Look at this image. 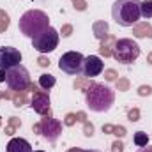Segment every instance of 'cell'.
<instances>
[{"label": "cell", "mask_w": 152, "mask_h": 152, "mask_svg": "<svg viewBox=\"0 0 152 152\" xmlns=\"http://www.w3.org/2000/svg\"><path fill=\"white\" fill-rule=\"evenodd\" d=\"M108 32V23L106 21H96L94 23V36L97 39H104Z\"/></svg>", "instance_id": "15"}, {"label": "cell", "mask_w": 152, "mask_h": 152, "mask_svg": "<svg viewBox=\"0 0 152 152\" xmlns=\"http://www.w3.org/2000/svg\"><path fill=\"white\" fill-rule=\"evenodd\" d=\"M39 133L48 140V142H57L58 140V136H60V133H62V124L58 122V120H55V118H51V117H44L42 120H41V124H39Z\"/></svg>", "instance_id": "8"}, {"label": "cell", "mask_w": 152, "mask_h": 152, "mask_svg": "<svg viewBox=\"0 0 152 152\" xmlns=\"http://www.w3.org/2000/svg\"><path fill=\"white\" fill-rule=\"evenodd\" d=\"M103 69H104V62L97 55H88L83 60V71H81V75L85 76V78H94V76L101 75Z\"/></svg>", "instance_id": "10"}, {"label": "cell", "mask_w": 152, "mask_h": 152, "mask_svg": "<svg viewBox=\"0 0 152 152\" xmlns=\"http://www.w3.org/2000/svg\"><path fill=\"white\" fill-rule=\"evenodd\" d=\"M92 134H94V126L85 122V136H92Z\"/></svg>", "instance_id": "19"}, {"label": "cell", "mask_w": 152, "mask_h": 152, "mask_svg": "<svg viewBox=\"0 0 152 152\" xmlns=\"http://www.w3.org/2000/svg\"><path fill=\"white\" fill-rule=\"evenodd\" d=\"M69 152H99V151H83V149H71Z\"/></svg>", "instance_id": "30"}, {"label": "cell", "mask_w": 152, "mask_h": 152, "mask_svg": "<svg viewBox=\"0 0 152 152\" xmlns=\"http://www.w3.org/2000/svg\"><path fill=\"white\" fill-rule=\"evenodd\" d=\"M18 27H20V32L25 37L34 39L37 37L42 30H46L50 27V18H48L46 12L39 11V9H30L20 18Z\"/></svg>", "instance_id": "3"}, {"label": "cell", "mask_w": 152, "mask_h": 152, "mask_svg": "<svg viewBox=\"0 0 152 152\" xmlns=\"http://www.w3.org/2000/svg\"><path fill=\"white\" fill-rule=\"evenodd\" d=\"M83 60L85 57L80 51H67L58 60V69L69 76H80L83 71Z\"/></svg>", "instance_id": "7"}, {"label": "cell", "mask_w": 152, "mask_h": 152, "mask_svg": "<svg viewBox=\"0 0 152 152\" xmlns=\"http://www.w3.org/2000/svg\"><path fill=\"white\" fill-rule=\"evenodd\" d=\"M85 101H87V106L90 112L104 113L113 106L115 92L104 83L90 81L88 87L85 88Z\"/></svg>", "instance_id": "1"}, {"label": "cell", "mask_w": 152, "mask_h": 152, "mask_svg": "<svg viewBox=\"0 0 152 152\" xmlns=\"http://www.w3.org/2000/svg\"><path fill=\"white\" fill-rule=\"evenodd\" d=\"M0 81H5V71L4 69L0 71Z\"/></svg>", "instance_id": "32"}, {"label": "cell", "mask_w": 152, "mask_h": 152, "mask_svg": "<svg viewBox=\"0 0 152 152\" xmlns=\"http://www.w3.org/2000/svg\"><path fill=\"white\" fill-rule=\"evenodd\" d=\"M5 83L11 90L16 92H23L28 85H30V75L27 71L25 66L18 64L11 69H5Z\"/></svg>", "instance_id": "5"}, {"label": "cell", "mask_w": 152, "mask_h": 152, "mask_svg": "<svg viewBox=\"0 0 152 152\" xmlns=\"http://www.w3.org/2000/svg\"><path fill=\"white\" fill-rule=\"evenodd\" d=\"M58 32L53 28V27H48L46 30H42L41 34H39L37 37L32 39V48L39 51V53H50V51H53V50H57V46H58Z\"/></svg>", "instance_id": "6"}, {"label": "cell", "mask_w": 152, "mask_h": 152, "mask_svg": "<svg viewBox=\"0 0 152 152\" xmlns=\"http://www.w3.org/2000/svg\"><path fill=\"white\" fill-rule=\"evenodd\" d=\"M112 57L120 64H133L138 57H140V46L136 41L133 39H118L115 41L113 50H112Z\"/></svg>", "instance_id": "4"}, {"label": "cell", "mask_w": 152, "mask_h": 152, "mask_svg": "<svg viewBox=\"0 0 152 152\" xmlns=\"http://www.w3.org/2000/svg\"><path fill=\"white\" fill-rule=\"evenodd\" d=\"M136 152H152V147H149V145H145V147H138V151Z\"/></svg>", "instance_id": "28"}, {"label": "cell", "mask_w": 152, "mask_h": 152, "mask_svg": "<svg viewBox=\"0 0 152 152\" xmlns=\"http://www.w3.org/2000/svg\"><path fill=\"white\" fill-rule=\"evenodd\" d=\"M138 110H131V112H129V120H131V122H136V120H138Z\"/></svg>", "instance_id": "21"}, {"label": "cell", "mask_w": 152, "mask_h": 152, "mask_svg": "<svg viewBox=\"0 0 152 152\" xmlns=\"http://www.w3.org/2000/svg\"><path fill=\"white\" fill-rule=\"evenodd\" d=\"M37 62H39V66H42V67H46V66H50V60H46L44 57H41V58H39Z\"/></svg>", "instance_id": "25"}, {"label": "cell", "mask_w": 152, "mask_h": 152, "mask_svg": "<svg viewBox=\"0 0 152 152\" xmlns=\"http://www.w3.org/2000/svg\"><path fill=\"white\" fill-rule=\"evenodd\" d=\"M138 94H140V96H151V94H152V88L149 87V85H147V87L143 85V87H140V88H138Z\"/></svg>", "instance_id": "18"}, {"label": "cell", "mask_w": 152, "mask_h": 152, "mask_svg": "<svg viewBox=\"0 0 152 152\" xmlns=\"http://www.w3.org/2000/svg\"><path fill=\"white\" fill-rule=\"evenodd\" d=\"M21 62V53L20 50L12 48V46H4L0 48V67L5 71V69H11L14 66H18Z\"/></svg>", "instance_id": "9"}, {"label": "cell", "mask_w": 152, "mask_h": 152, "mask_svg": "<svg viewBox=\"0 0 152 152\" xmlns=\"http://www.w3.org/2000/svg\"><path fill=\"white\" fill-rule=\"evenodd\" d=\"M23 101H25V97H23V94H21L20 97H16V99H14V104H16V106H21V103H23Z\"/></svg>", "instance_id": "26"}, {"label": "cell", "mask_w": 152, "mask_h": 152, "mask_svg": "<svg viewBox=\"0 0 152 152\" xmlns=\"http://www.w3.org/2000/svg\"><path fill=\"white\" fill-rule=\"evenodd\" d=\"M112 18L120 27H134L142 18V0H115Z\"/></svg>", "instance_id": "2"}, {"label": "cell", "mask_w": 152, "mask_h": 152, "mask_svg": "<svg viewBox=\"0 0 152 152\" xmlns=\"http://www.w3.org/2000/svg\"><path fill=\"white\" fill-rule=\"evenodd\" d=\"M75 120H76V115H73V113H69L67 117H66V124H67V126H73Z\"/></svg>", "instance_id": "22"}, {"label": "cell", "mask_w": 152, "mask_h": 152, "mask_svg": "<svg viewBox=\"0 0 152 152\" xmlns=\"http://www.w3.org/2000/svg\"><path fill=\"white\" fill-rule=\"evenodd\" d=\"M113 131H115L117 136H124V134H126V129H124V127H113Z\"/></svg>", "instance_id": "23"}, {"label": "cell", "mask_w": 152, "mask_h": 152, "mask_svg": "<svg viewBox=\"0 0 152 152\" xmlns=\"http://www.w3.org/2000/svg\"><path fill=\"white\" fill-rule=\"evenodd\" d=\"M117 85H118V87H120V88H124V90H126V88H127V83H126V81H118V83H117Z\"/></svg>", "instance_id": "31"}, {"label": "cell", "mask_w": 152, "mask_h": 152, "mask_svg": "<svg viewBox=\"0 0 152 152\" xmlns=\"http://www.w3.org/2000/svg\"><path fill=\"white\" fill-rule=\"evenodd\" d=\"M55 83H57L55 76L50 75V73H46V75H41V76H39V85H41L44 90H50L51 87H55Z\"/></svg>", "instance_id": "14"}, {"label": "cell", "mask_w": 152, "mask_h": 152, "mask_svg": "<svg viewBox=\"0 0 152 152\" xmlns=\"http://www.w3.org/2000/svg\"><path fill=\"white\" fill-rule=\"evenodd\" d=\"M149 64H152V53L149 55Z\"/></svg>", "instance_id": "33"}, {"label": "cell", "mask_w": 152, "mask_h": 152, "mask_svg": "<svg viewBox=\"0 0 152 152\" xmlns=\"http://www.w3.org/2000/svg\"><path fill=\"white\" fill-rule=\"evenodd\" d=\"M136 37H152V27L149 23H140L134 27V32H133Z\"/></svg>", "instance_id": "13"}, {"label": "cell", "mask_w": 152, "mask_h": 152, "mask_svg": "<svg viewBox=\"0 0 152 152\" xmlns=\"http://www.w3.org/2000/svg\"><path fill=\"white\" fill-rule=\"evenodd\" d=\"M62 36H64V37L71 36V27H64V30H62Z\"/></svg>", "instance_id": "29"}, {"label": "cell", "mask_w": 152, "mask_h": 152, "mask_svg": "<svg viewBox=\"0 0 152 152\" xmlns=\"http://www.w3.org/2000/svg\"><path fill=\"white\" fill-rule=\"evenodd\" d=\"M122 149H124V145H122L120 142H115L113 143V151L115 152H122Z\"/></svg>", "instance_id": "24"}, {"label": "cell", "mask_w": 152, "mask_h": 152, "mask_svg": "<svg viewBox=\"0 0 152 152\" xmlns=\"http://www.w3.org/2000/svg\"><path fill=\"white\" fill-rule=\"evenodd\" d=\"M32 108L34 112H37L41 115H46L50 110V97L46 94H36L32 99Z\"/></svg>", "instance_id": "11"}, {"label": "cell", "mask_w": 152, "mask_h": 152, "mask_svg": "<svg viewBox=\"0 0 152 152\" xmlns=\"http://www.w3.org/2000/svg\"><path fill=\"white\" fill-rule=\"evenodd\" d=\"M75 2V7H78L80 11H85V7H87V4L83 2V0H73Z\"/></svg>", "instance_id": "20"}, {"label": "cell", "mask_w": 152, "mask_h": 152, "mask_svg": "<svg viewBox=\"0 0 152 152\" xmlns=\"http://www.w3.org/2000/svg\"><path fill=\"white\" fill-rule=\"evenodd\" d=\"M5 152H34V151H32V147H30V143L27 140H23V138H12L7 143Z\"/></svg>", "instance_id": "12"}, {"label": "cell", "mask_w": 152, "mask_h": 152, "mask_svg": "<svg viewBox=\"0 0 152 152\" xmlns=\"http://www.w3.org/2000/svg\"><path fill=\"white\" fill-rule=\"evenodd\" d=\"M115 78H117L115 71H108V73H106V80H110V81H112V80H115Z\"/></svg>", "instance_id": "27"}, {"label": "cell", "mask_w": 152, "mask_h": 152, "mask_svg": "<svg viewBox=\"0 0 152 152\" xmlns=\"http://www.w3.org/2000/svg\"><path fill=\"white\" fill-rule=\"evenodd\" d=\"M34 152H44V151H34Z\"/></svg>", "instance_id": "34"}, {"label": "cell", "mask_w": 152, "mask_h": 152, "mask_svg": "<svg viewBox=\"0 0 152 152\" xmlns=\"http://www.w3.org/2000/svg\"><path fill=\"white\" fill-rule=\"evenodd\" d=\"M142 18H145V20L152 18V0L142 2Z\"/></svg>", "instance_id": "17"}, {"label": "cell", "mask_w": 152, "mask_h": 152, "mask_svg": "<svg viewBox=\"0 0 152 152\" xmlns=\"http://www.w3.org/2000/svg\"><path fill=\"white\" fill-rule=\"evenodd\" d=\"M133 142H134V145H136V147H145V145L149 143V136H147V133L138 131V133H134Z\"/></svg>", "instance_id": "16"}]
</instances>
